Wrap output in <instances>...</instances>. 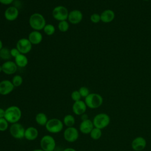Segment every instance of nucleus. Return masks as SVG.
Here are the masks:
<instances>
[{"instance_id": "f8f14e48", "label": "nucleus", "mask_w": 151, "mask_h": 151, "mask_svg": "<svg viewBox=\"0 0 151 151\" xmlns=\"http://www.w3.org/2000/svg\"><path fill=\"white\" fill-rule=\"evenodd\" d=\"M83 18V15L81 11L74 9L69 12L68 16V22L72 24H78L81 22Z\"/></svg>"}, {"instance_id": "1a4fd4ad", "label": "nucleus", "mask_w": 151, "mask_h": 151, "mask_svg": "<svg viewBox=\"0 0 151 151\" xmlns=\"http://www.w3.org/2000/svg\"><path fill=\"white\" fill-rule=\"evenodd\" d=\"M64 139L70 143L76 142L79 137V132L78 129L74 126L67 127L63 133Z\"/></svg>"}, {"instance_id": "412c9836", "label": "nucleus", "mask_w": 151, "mask_h": 151, "mask_svg": "<svg viewBox=\"0 0 151 151\" xmlns=\"http://www.w3.org/2000/svg\"><path fill=\"white\" fill-rule=\"evenodd\" d=\"M14 62L15 63L17 67H25L27 65L28 63V60L25 54H20L17 57L14 58Z\"/></svg>"}, {"instance_id": "ea45409f", "label": "nucleus", "mask_w": 151, "mask_h": 151, "mask_svg": "<svg viewBox=\"0 0 151 151\" xmlns=\"http://www.w3.org/2000/svg\"><path fill=\"white\" fill-rule=\"evenodd\" d=\"M2 71V65H0V73Z\"/></svg>"}, {"instance_id": "e433bc0d", "label": "nucleus", "mask_w": 151, "mask_h": 151, "mask_svg": "<svg viewBox=\"0 0 151 151\" xmlns=\"http://www.w3.org/2000/svg\"><path fill=\"white\" fill-rule=\"evenodd\" d=\"M63 151H77V150L75 149L72 148V147H67V148H65V149H64Z\"/></svg>"}, {"instance_id": "f257e3e1", "label": "nucleus", "mask_w": 151, "mask_h": 151, "mask_svg": "<svg viewBox=\"0 0 151 151\" xmlns=\"http://www.w3.org/2000/svg\"><path fill=\"white\" fill-rule=\"evenodd\" d=\"M22 116V111L19 107L16 106H11L5 109L4 118L9 123H18Z\"/></svg>"}, {"instance_id": "2f4dec72", "label": "nucleus", "mask_w": 151, "mask_h": 151, "mask_svg": "<svg viewBox=\"0 0 151 151\" xmlns=\"http://www.w3.org/2000/svg\"><path fill=\"white\" fill-rule=\"evenodd\" d=\"M71 98L74 101H77L81 100V96L78 90H74L71 94Z\"/></svg>"}, {"instance_id": "a878e982", "label": "nucleus", "mask_w": 151, "mask_h": 151, "mask_svg": "<svg viewBox=\"0 0 151 151\" xmlns=\"http://www.w3.org/2000/svg\"><path fill=\"white\" fill-rule=\"evenodd\" d=\"M43 31L47 35L51 36L55 33V28L54 26V25L51 24H48L45 25V26L43 28Z\"/></svg>"}, {"instance_id": "72a5a7b5", "label": "nucleus", "mask_w": 151, "mask_h": 151, "mask_svg": "<svg viewBox=\"0 0 151 151\" xmlns=\"http://www.w3.org/2000/svg\"><path fill=\"white\" fill-rule=\"evenodd\" d=\"M14 0H0V3L4 5H9L11 4Z\"/></svg>"}, {"instance_id": "c9c22d12", "label": "nucleus", "mask_w": 151, "mask_h": 151, "mask_svg": "<svg viewBox=\"0 0 151 151\" xmlns=\"http://www.w3.org/2000/svg\"><path fill=\"white\" fill-rule=\"evenodd\" d=\"M88 115H87L86 113H84L82 115H81V121L83 120H87L88 119Z\"/></svg>"}, {"instance_id": "6e6552de", "label": "nucleus", "mask_w": 151, "mask_h": 151, "mask_svg": "<svg viewBox=\"0 0 151 151\" xmlns=\"http://www.w3.org/2000/svg\"><path fill=\"white\" fill-rule=\"evenodd\" d=\"M25 129L24 126L19 123H15L11 124L9 127V133L15 139H21L24 138Z\"/></svg>"}, {"instance_id": "9b49d317", "label": "nucleus", "mask_w": 151, "mask_h": 151, "mask_svg": "<svg viewBox=\"0 0 151 151\" xmlns=\"http://www.w3.org/2000/svg\"><path fill=\"white\" fill-rule=\"evenodd\" d=\"M147 145L146 140L142 136L135 137L132 142L131 147L134 151H142Z\"/></svg>"}, {"instance_id": "39448f33", "label": "nucleus", "mask_w": 151, "mask_h": 151, "mask_svg": "<svg viewBox=\"0 0 151 151\" xmlns=\"http://www.w3.org/2000/svg\"><path fill=\"white\" fill-rule=\"evenodd\" d=\"M45 127L48 132L56 134L63 130L64 124L60 119L57 118H52L48 120Z\"/></svg>"}, {"instance_id": "7c9ffc66", "label": "nucleus", "mask_w": 151, "mask_h": 151, "mask_svg": "<svg viewBox=\"0 0 151 151\" xmlns=\"http://www.w3.org/2000/svg\"><path fill=\"white\" fill-rule=\"evenodd\" d=\"M90 19L91 22L94 24L99 23L100 21H101L100 14H99L97 13H94L91 15V16L90 17Z\"/></svg>"}, {"instance_id": "393cba45", "label": "nucleus", "mask_w": 151, "mask_h": 151, "mask_svg": "<svg viewBox=\"0 0 151 151\" xmlns=\"http://www.w3.org/2000/svg\"><path fill=\"white\" fill-rule=\"evenodd\" d=\"M90 136L93 140H99L102 136L101 130L97 127H94L91 131Z\"/></svg>"}, {"instance_id": "f03ea898", "label": "nucleus", "mask_w": 151, "mask_h": 151, "mask_svg": "<svg viewBox=\"0 0 151 151\" xmlns=\"http://www.w3.org/2000/svg\"><path fill=\"white\" fill-rule=\"evenodd\" d=\"M30 27L34 31H41L45 26L46 21L44 17L40 13L35 12L32 14L29 18Z\"/></svg>"}, {"instance_id": "ddd939ff", "label": "nucleus", "mask_w": 151, "mask_h": 151, "mask_svg": "<svg viewBox=\"0 0 151 151\" xmlns=\"http://www.w3.org/2000/svg\"><path fill=\"white\" fill-rule=\"evenodd\" d=\"M15 87L11 81L4 80L0 81V94L6 96L10 94L14 89Z\"/></svg>"}, {"instance_id": "c85d7f7f", "label": "nucleus", "mask_w": 151, "mask_h": 151, "mask_svg": "<svg viewBox=\"0 0 151 151\" xmlns=\"http://www.w3.org/2000/svg\"><path fill=\"white\" fill-rule=\"evenodd\" d=\"M9 126V122L4 117L0 119V132L6 131Z\"/></svg>"}, {"instance_id": "473e14b6", "label": "nucleus", "mask_w": 151, "mask_h": 151, "mask_svg": "<svg viewBox=\"0 0 151 151\" xmlns=\"http://www.w3.org/2000/svg\"><path fill=\"white\" fill-rule=\"evenodd\" d=\"M10 52H11V57H14V58L21 54V52L19 51V50L16 47L10 49Z\"/></svg>"}, {"instance_id": "c03bdc74", "label": "nucleus", "mask_w": 151, "mask_h": 151, "mask_svg": "<svg viewBox=\"0 0 151 151\" xmlns=\"http://www.w3.org/2000/svg\"><path fill=\"white\" fill-rule=\"evenodd\" d=\"M150 1H151V0H150Z\"/></svg>"}, {"instance_id": "bb28decb", "label": "nucleus", "mask_w": 151, "mask_h": 151, "mask_svg": "<svg viewBox=\"0 0 151 151\" xmlns=\"http://www.w3.org/2000/svg\"><path fill=\"white\" fill-rule=\"evenodd\" d=\"M70 27V25L68 21H60L58 24V28L60 32H67Z\"/></svg>"}, {"instance_id": "dca6fc26", "label": "nucleus", "mask_w": 151, "mask_h": 151, "mask_svg": "<svg viewBox=\"0 0 151 151\" xmlns=\"http://www.w3.org/2000/svg\"><path fill=\"white\" fill-rule=\"evenodd\" d=\"M87 106L84 101L78 100L74 101L72 106V110L73 113L78 116H81L85 113L87 110Z\"/></svg>"}, {"instance_id": "37998d69", "label": "nucleus", "mask_w": 151, "mask_h": 151, "mask_svg": "<svg viewBox=\"0 0 151 151\" xmlns=\"http://www.w3.org/2000/svg\"><path fill=\"white\" fill-rule=\"evenodd\" d=\"M54 151H55V150H54Z\"/></svg>"}, {"instance_id": "b1692460", "label": "nucleus", "mask_w": 151, "mask_h": 151, "mask_svg": "<svg viewBox=\"0 0 151 151\" xmlns=\"http://www.w3.org/2000/svg\"><path fill=\"white\" fill-rule=\"evenodd\" d=\"M10 50L6 47H3L0 51V58L5 61L9 60L11 58Z\"/></svg>"}, {"instance_id": "a211bd4d", "label": "nucleus", "mask_w": 151, "mask_h": 151, "mask_svg": "<svg viewBox=\"0 0 151 151\" xmlns=\"http://www.w3.org/2000/svg\"><path fill=\"white\" fill-rule=\"evenodd\" d=\"M28 39L32 45H38L42 42L43 37L40 31L34 30L29 34Z\"/></svg>"}, {"instance_id": "20e7f679", "label": "nucleus", "mask_w": 151, "mask_h": 151, "mask_svg": "<svg viewBox=\"0 0 151 151\" xmlns=\"http://www.w3.org/2000/svg\"><path fill=\"white\" fill-rule=\"evenodd\" d=\"M92 121L94 127L102 130L110 124V117L105 113H100L96 114Z\"/></svg>"}, {"instance_id": "4c0bfd02", "label": "nucleus", "mask_w": 151, "mask_h": 151, "mask_svg": "<svg viewBox=\"0 0 151 151\" xmlns=\"http://www.w3.org/2000/svg\"><path fill=\"white\" fill-rule=\"evenodd\" d=\"M2 48H3V43H2V41L0 40V51Z\"/></svg>"}, {"instance_id": "4468645a", "label": "nucleus", "mask_w": 151, "mask_h": 151, "mask_svg": "<svg viewBox=\"0 0 151 151\" xmlns=\"http://www.w3.org/2000/svg\"><path fill=\"white\" fill-rule=\"evenodd\" d=\"M2 72L6 75H12L15 74L17 71L18 67L14 61L8 60L4 62L2 65Z\"/></svg>"}, {"instance_id": "79ce46f5", "label": "nucleus", "mask_w": 151, "mask_h": 151, "mask_svg": "<svg viewBox=\"0 0 151 151\" xmlns=\"http://www.w3.org/2000/svg\"><path fill=\"white\" fill-rule=\"evenodd\" d=\"M0 60H1V58H0Z\"/></svg>"}, {"instance_id": "423d86ee", "label": "nucleus", "mask_w": 151, "mask_h": 151, "mask_svg": "<svg viewBox=\"0 0 151 151\" xmlns=\"http://www.w3.org/2000/svg\"><path fill=\"white\" fill-rule=\"evenodd\" d=\"M41 149L44 151H54L56 143L54 138L48 134L42 136L40 140Z\"/></svg>"}, {"instance_id": "cd10ccee", "label": "nucleus", "mask_w": 151, "mask_h": 151, "mask_svg": "<svg viewBox=\"0 0 151 151\" xmlns=\"http://www.w3.org/2000/svg\"><path fill=\"white\" fill-rule=\"evenodd\" d=\"M12 83L15 87H19L23 83V78L20 75H15L12 79Z\"/></svg>"}, {"instance_id": "aec40b11", "label": "nucleus", "mask_w": 151, "mask_h": 151, "mask_svg": "<svg viewBox=\"0 0 151 151\" xmlns=\"http://www.w3.org/2000/svg\"><path fill=\"white\" fill-rule=\"evenodd\" d=\"M38 136V131L35 127L33 126H30L25 129L24 138H25L27 140L29 141L34 140L37 138Z\"/></svg>"}, {"instance_id": "c756f323", "label": "nucleus", "mask_w": 151, "mask_h": 151, "mask_svg": "<svg viewBox=\"0 0 151 151\" xmlns=\"http://www.w3.org/2000/svg\"><path fill=\"white\" fill-rule=\"evenodd\" d=\"M78 91H79L81 97H84V98H86L90 94L89 89L87 87H85V86L81 87L79 88Z\"/></svg>"}, {"instance_id": "2eb2a0df", "label": "nucleus", "mask_w": 151, "mask_h": 151, "mask_svg": "<svg viewBox=\"0 0 151 151\" xmlns=\"http://www.w3.org/2000/svg\"><path fill=\"white\" fill-rule=\"evenodd\" d=\"M19 15V11L18 8L14 6L8 7L4 12L5 18L9 21H15Z\"/></svg>"}, {"instance_id": "a19ab883", "label": "nucleus", "mask_w": 151, "mask_h": 151, "mask_svg": "<svg viewBox=\"0 0 151 151\" xmlns=\"http://www.w3.org/2000/svg\"><path fill=\"white\" fill-rule=\"evenodd\" d=\"M143 1H150V0H143Z\"/></svg>"}, {"instance_id": "58836bf2", "label": "nucleus", "mask_w": 151, "mask_h": 151, "mask_svg": "<svg viewBox=\"0 0 151 151\" xmlns=\"http://www.w3.org/2000/svg\"><path fill=\"white\" fill-rule=\"evenodd\" d=\"M32 151H44V150H43L41 149H36L33 150Z\"/></svg>"}, {"instance_id": "7ed1b4c3", "label": "nucleus", "mask_w": 151, "mask_h": 151, "mask_svg": "<svg viewBox=\"0 0 151 151\" xmlns=\"http://www.w3.org/2000/svg\"><path fill=\"white\" fill-rule=\"evenodd\" d=\"M84 102L87 107L95 109L100 107L103 103V99L102 96L96 93H90L86 98Z\"/></svg>"}, {"instance_id": "6ab92c4d", "label": "nucleus", "mask_w": 151, "mask_h": 151, "mask_svg": "<svg viewBox=\"0 0 151 151\" xmlns=\"http://www.w3.org/2000/svg\"><path fill=\"white\" fill-rule=\"evenodd\" d=\"M115 18V14L111 9H106L100 14L101 21L104 23H110L112 22Z\"/></svg>"}, {"instance_id": "9d476101", "label": "nucleus", "mask_w": 151, "mask_h": 151, "mask_svg": "<svg viewBox=\"0 0 151 151\" xmlns=\"http://www.w3.org/2000/svg\"><path fill=\"white\" fill-rule=\"evenodd\" d=\"M32 44L28 38H22L18 40L16 44V48L19 50L21 54H26L29 53L32 50Z\"/></svg>"}, {"instance_id": "f704fd0d", "label": "nucleus", "mask_w": 151, "mask_h": 151, "mask_svg": "<svg viewBox=\"0 0 151 151\" xmlns=\"http://www.w3.org/2000/svg\"><path fill=\"white\" fill-rule=\"evenodd\" d=\"M5 110L3 109L2 108H0V119L4 118L5 117Z\"/></svg>"}, {"instance_id": "f3484780", "label": "nucleus", "mask_w": 151, "mask_h": 151, "mask_svg": "<svg viewBox=\"0 0 151 151\" xmlns=\"http://www.w3.org/2000/svg\"><path fill=\"white\" fill-rule=\"evenodd\" d=\"M94 127V126L93 121L88 119L87 120L81 121L79 126V130L83 134H87L90 133L91 131Z\"/></svg>"}, {"instance_id": "0eeeda50", "label": "nucleus", "mask_w": 151, "mask_h": 151, "mask_svg": "<svg viewBox=\"0 0 151 151\" xmlns=\"http://www.w3.org/2000/svg\"><path fill=\"white\" fill-rule=\"evenodd\" d=\"M68 9L63 5H58L54 7L52 11V17L59 22L66 21L68 19Z\"/></svg>"}, {"instance_id": "4be33fe9", "label": "nucleus", "mask_w": 151, "mask_h": 151, "mask_svg": "<svg viewBox=\"0 0 151 151\" xmlns=\"http://www.w3.org/2000/svg\"><path fill=\"white\" fill-rule=\"evenodd\" d=\"M35 120L38 125H40L42 126H45L48 120L47 115L42 112L37 113V115L35 116Z\"/></svg>"}, {"instance_id": "5701e85b", "label": "nucleus", "mask_w": 151, "mask_h": 151, "mask_svg": "<svg viewBox=\"0 0 151 151\" xmlns=\"http://www.w3.org/2000/svg\"><path fill=\"white\" fill-rule=\"evenodd\" d=\"M63 122L64 125H65L67 127H73L75 124L76 120L72 114H67L64 117Z\"/></svg>"}]
</instances>
